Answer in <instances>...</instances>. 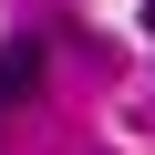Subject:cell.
<instances>
[{
  "mask_svg": "<svg viewBox=\"0 0 155 155\" xmlns=\"http://www.w3.org/2000/svg\"><path fill=\"white\" fill-rule=\"evenodd\" d=\"M11 93H41V41H31V31L0 52V104H11Z\"/></svg>",
  "mask_w": 155,
  "mask_h": 155,
  "instance_id": "cell-1",
  "label": "cell"
},
{
  "mask_svg": "<svg viewBox=\"0 0 155 155\" xmlns=\"http://www.w3.org/2000/svg\"><path fill=\"white\" fill-rule=\"evenodd\" d=\"M145 21H155V0H145Z\"/></svg>",
  "mask_w": 155,
  "mask_h": 155,
  "instance_id": "cell-2",
  "label": "cell"
}]
</instances>
